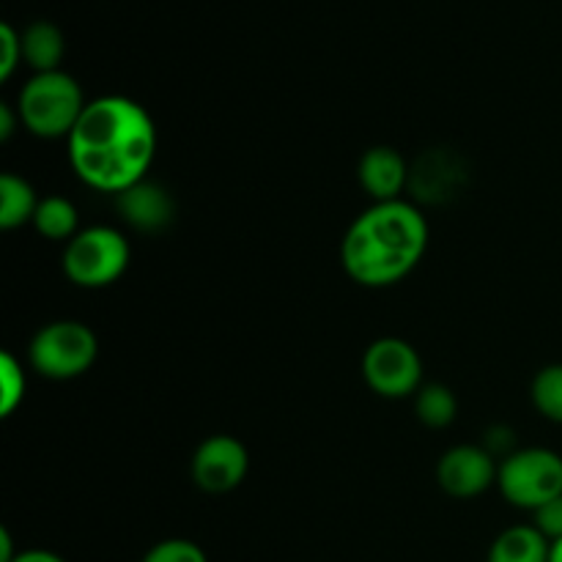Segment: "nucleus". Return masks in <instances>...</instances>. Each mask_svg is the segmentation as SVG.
Here are the masks:
<instances>
[{
  "label": "nucleus",
  "instance_id": "1",
  "mask_svg": "<svg viewBox=\"0 0 562 562\" xmlns=\"http://www.w3.org/2000/svg\"><path fill=\"white\" fill-rule=\"evenodd\" d=\"M66 146L82 184L119 195L148 179L157 157V124L140 102L110 93L86 104Z\"/></svg>",
  "mask_w": 562,
  "mask_h": 562
},
{
  "label": "nucleus",
  "instance_id": "2",
  "mask_svg": "<svg viewBox=\"0 0 562 562\" xmlns=\"http://www.w3.org/2000/svg\"><path fill=\"white\" fill-rule=\"evenodd\" d=\"M428 223L409 201L368 206L340 241V263L355 283L387 289L409 278L428 250Z\"/></svg>",
  "mask_w": 562,
  "mask_h": 562
},
{
  "label": "nucleus",
  "instance_id": "3",
  "mask_svg": "<svg viewBox=\"0 0 562 562\" xmlns=\"http://www.w3.org/2000/svg\"><path fill=\"white\" fill-rule=\"evenodd\" d=\"M80 82L64 69L33 75L16 97L20 124L42 140H69L71 130L86 110Z\"/></svg>",
  "mask_w": 562,
  "mask_h": 562
},
{
  "label": "nucleus",
  "instance_id": "4",
  "mask_svg": "<svg viewBox=\"0 0 562 562\" xmlns=\"http://www.w3.org/2000/svg\"><path fill=\"white\" fill-rule=\"evenodd\" d=\"M64 274L77 289H108L119 283L132 261L130 239L110 225H91L64 247Z\"/></svg>",
  "mask_w": 562,
  "mask_h": 562
},
{
  "label": "nucleus",
  "instance_id": "5",
  "mask_svg": "<svg viewBox=\"0 0 562 562\" xmlns=\"http://www.w3.org/2000/svg\"><path fill=\"white\" fill-rule=\"evenodd\" d=\"M99 340L88 324L75 318L49 322L33 335L27 362L33 371L53 382H71L88 373L97 362Z\"/></svg>",
  "mask_w": 562,
  "mask_h": 562
},
{
  "label": "nucleus",
  "instance_id": "6",
  "mask_svg": "<svg viewBox=\"0 0 562 562\" xmlns=\"http://www.w3.org/2000/svg\"><path fill=\"white\" fill-rule=\"evenodd\" d=\"M497 488L514 508L538 510L562 494V456L549 448L510 450L499 464Z\"/></svg>",
  "mask_w": 562,
  "mask_h": 562
},
{
  "label": "nucleus",
  "instance_id": "7",
  "mask_svg": "<svg viewBox=\"0 0 562 562\" xmlns=\"http://www.w3.org/2000/svg\"><path fill=\"white\" fill-rule=\"evenodd\" d=\"M362 379L379 398H415L423 387V360L404 338H379L362 355Z\"/></svg>",
  "mask_w": 562,
  "mask_h": 562
},
{
  "label": "nucleus",
  "instance_id": "8",
  "mask_svg": "<svg viewBox=\"0 0 562 562\" xmlns=\"http://www.w3.org/2000/svg\"><path fill=\"white\" fill-rule=\"evenodd\" d=\"M250 470V453L245 445L231 434H214L203 439L192 453L190 475L201 492L228 494L245 483Z\"/></svg>",
  "mask_w": 562,
  "mask_h": 562
},
{
  "label": "nucleus",
  "instance_id": "9",
  "mask_svg": "<svg viewBox=\"0 0 562 562\" xmlns=\"http://www.w3.org/2000/svg\"><path fill=\"white\" fill-rule=\"evenodd\" d=\"M497 456L481 445H456L437 464V483L448 497L472 499L497 486Z\"/></svg>",
  "mask_w": 562,
  "mask_h": 562
},
{
  "label": "nucleus",
  "instance_id": "10",
  "mask_svg": "<svg viewBox=\"0 0 562 562\" xmlns=\"http://www.w3.org/2000/svg\"><path fill=\"white\" fill-rule=\"evenodd\" d=\"M115 209L124 217V223L140 231V234H162L176 220V201L168 187L148 179L119 192L115 195Z\"/></svg>",
  "mask_w": 562,
  "mask_h": 562
},
{
  "label": "nucleus",
  "instance_id": "11",
  "mask_svg": "<svg viewBox=\"0 0 562 562\" xmlns=\"http://www.w3.org/2000/svg\"><path fill=\"white\" fill-rule=\"evenodd\" d=\"M412 168L393 146H373L362 154L357 179L373 203L401 201L404 190H409Z\"/></svg>",
  "mask_w": 562,
  "mask_h": 562
},
{
  "label": "nucleus",
  "instance_id": "12",
  "mask_svg": "<svg viewBox=\"0 0 562 562\" xmlns=\"http://www.w3.org/2000/svg\"><path fill=\"white\" fill-rule=\"evenodd\" d=\"M22 36V60L33 69V75H42V71H58L60 60L66 55V38L60 33L58 25L47 20L31 22Z\"/></svg>",
  "mask_w": 562,
  "mask_h": 562
},
{
  "label": "nucleus",
  "instance_id": "13",
  "mask_svg": "<svg viewBox=\"0 0 562 562\" xmlns=\"http://www.w3.org/2000/svg\"><path fill=\"white\" fill-rule=\"evenodd\" d=\"M552 543L536 530V525L508 527L488 549V562H549Z\"/></svg>",
  "mask_w": 562,
  "mask_h": 562
},
{
  "label": "nucleus",
  "instance_id": "14",
  "mask_svg": "<svg viewBox=\"0 0 562 562\" xmlns=\"http://www.w3.org/2000/svg\"><path fill=\"white\" fill-rule=\"evenodd\" d=\"M38 201L42 198L36 195L31 181L16 173L0 176V228L16 231L22 225H31Z\"/></svg>",
  "mask_w": 562,
  "mask_h": 562
},
{
  "label": "nucleus",
  "instance_id": "15",
  "mask_svg": "<svg viewBox=\"0 0 562 562\" xmlns=\"http://www.w3.org/2000/svg\"><path fill=\"white\" fill-rule=\"evenodd\" d=\"M31 225L36 228L38 236L49 241H71L82 231L75 203L60 195L42 198Z\"/></svg>",
  "mask_w": 562,
  "mask_h": 562
},
{
  "label": "nucleus",
  "instance_id": "16",
  "mask_svg": "<svg viewBox=\"0 0 562 562\" xmlns=\"http://www.w3.org/2000/svg\"><path fill=\"white\" fill-rule=\"evenodd\" d=\"M415 415L426 428H448L459 415V401L445 384H423L415 395Z\"/></svg>",
  "mask_w": 562,
  "mask_h": 562
},
{
  "label": "nucleus",
  "instance_id": "17",
  "mask_svg": "<svg viewBox=\"0 0 562 562\" xmlns=\"http://www.w3.org/2000/svg\"><path fill=\"white\" fill-rule=\"evenodd\" d=\"M530 398L538 415L562 426V362L543 366L530 384Z\"/></svg>",
  "mask_w": 562,
  "mask_h": 562
},
{
  "label": "nucleus",
  "instance_id": "18",
  "mask_svg": "<svg viewBox=\"0 0 562 562\" xmlns=\"http://www.w3.org/2000/svg\"><path fill=\"white\" fill-rule=\"evenodd\" d=\"M25 371H22V362L14 355L3 351L0 355V415L11 417L16 406L25 398Z\"/></svg>",
  "mask_w": 562,
  "mask_h": 562
},
{
  "label": "nucleus",
  "instance_id": "19",
  "mask_svg": "<svg viewBox=\"0 0 562 562\" xmlns=\"http://www.w3.org/2000/svg\"><path fill=\"white\" fill-rule=\"evenodd\" d=\"M143 562H209L206 552L195 541L187 538H168V541L154 543L146 552Z\"/></svg>",
  "mask_w": 562,
  "mask_h": 562
},
{
  "label": "nucleus",
  "instance_id": "20",
  "mask_svg": "<svg viewBox=\"0 0 562 562\" xmlns=\"http://www.w3.org/2000/svg\"><path fill=\"white\" fill-rule=\"evenodd\" d=\"M22 64V36L3 22L0 25V80H9L16 66Z\"/></svg>",
  "mask_w": 562,
  "mask_h": 562
},
{
  "label": "nucleus",
  "instance_id": "21",
  "mask_svg": "<svg viewBox=\"0 0 562 562\" xmlns=\"http://www.w3.org/2000/svg\"><path fill=\"white\" fill-rule=\"evenodd\" d=\"M532 525H536V530L541 532L543 538H547L549 543L560 541L562 538V494L560 497H554L552 503L541 505L538 510H532Z\"/></svg>",
  "mask_w": 562,
  "mask_h": 562
},
{
  "label": "nucleus",
  "instance_id": "22",
  "mask_svg": "<svg viewBox=\"0 0 562 562\" xmlns=\"http://www.w3.org/2000/svg\"><path fill=\"white\" fill-rule=\"evenodd\" d=\"M11 562H66V560L58 558L55 552H47V549H25V552L16 554Z\"/></svg>",
  "mask_w": 562,
  "mask_h": 562
},
{
  "label": "nucleus",
  "instance_id": "23",
  "mask_svg": "<svg viewBox=\"0 0 562 562\" xmlns=\"http://www.w3.org/2000/svg\"><path fill=\"white\" fill-rule=\"evenodd\" d=\"M16 121H20V115L11 113L9 104H0V137H3V140H9V137L14 135Z\"/></svg>",
  "mask_w": 562,
  "mask_h": 562
},
{
  "label": "nucleus",
  "instance_id": "24",
  "mask_svg": "<svg viewBox=\"0 0 562 562\" xmlns=\"http://www.w3.org/2000/svg\"><path fill=\"white\" fill-rule=\"evenodd\" d=\"M20 552H14V543H11L9 530H0V562H11Z\"/></svg>",
  "mask_w": 562,
  "mask_h": 562
},
{
  "label": "nucleus",
  "instance_id": "25",
  "mask_svg": "<svg viewBox=\"0 0 562 562\" xmlns=\"http://www.w3.org/2000/svg\"><path fill=\"white\" fill-rule=\"evenodd\" d=\"M549 562H562V538L554 541L552 549H549Z\"/></svg>",
  "mask_w": 562,
  "mask_h": 562
}]
</instances>
